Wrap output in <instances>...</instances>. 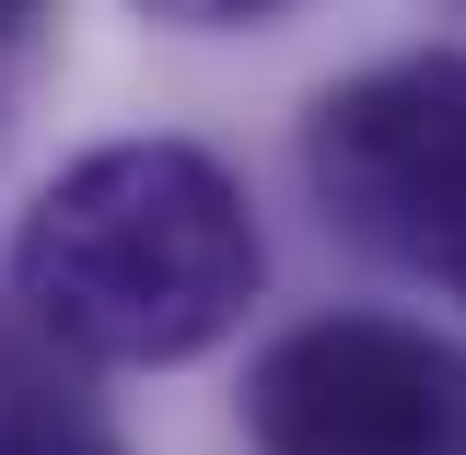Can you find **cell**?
<instances>
[{"instance_id":"obj_4","label":"cell","mask_w":466,"mask_h":455,"mask_svg":"<svg viewBox=\"0 0 466 455\" xmlns=\"http://www.w3.org/2000/svg\"><path fill=\"white\" fill-rule=\"evenodd\" d=\"M0 455H116L94 408H70L35 374H0Z\"/></svg>"},{"instance_id":"obj_1","label":"cell","mask_w":466,"mask_h":455,"mask_svg":"<svg viewBox=\"0 0 466 455\" xmlns=\"http://www.w3.org/2000/svg\"><path fill=\"white\" fill-rule=\"evenodd\" d=\"M257 211L198 140H106L12 222V292L70 362H198L257 304Z\"/></svg>"},{"instance_id":"obj_6","label":"cell","mask_w":466,"mask_h":455,"mask_svg":"<svg viewBox=\"0 0 466 455\" xmlns=\"http://www.w3.org/2000/svg\"><path fill=\"white\" fill-rule=\"evenodd\" d=\"M24 24H35V0H0V47H12V36H24Z\"/></svg>"},{"instance_id":"obj_2","label":"cell","mask_w":466,"mask_h":455,"mask_svg":"<svg viewBox=\"0 0 466 455\" xmlns=\"http://www.w3.org/2000/svg\"><path fill=\"white\" fill-rule=\"evenodd\" d=\"M303 175L350 245L466 304V47L339 82L303 129Z\"/></svg>"},{"instance_id":"obj_5","label":"cell","mask_w":466,"mask_h":455,"mask_svg":"<svg viewBox=\"0 0 466 455\" xmlns=\"http://www.w3.org/2000/svg\"><path fill=\"white\" fill-rule=\"evenodd\" d=\"M140 12H164V24H268L280 0H140Z\"/></svg>"},{"instance_id":"obj_3","label":"cell","mask_w":466,"mask_h":455,"mask_svg":"<svg viewBox=\"0 0 466 455\" xmlns=\"http://www.w3.org/2000/svg\"><path fill=\"white\" fill-rule=\"evenodd\" d=\"M257 455H466V350L408 315H315L245 374Z\"/></svg>"}]
</instances>
